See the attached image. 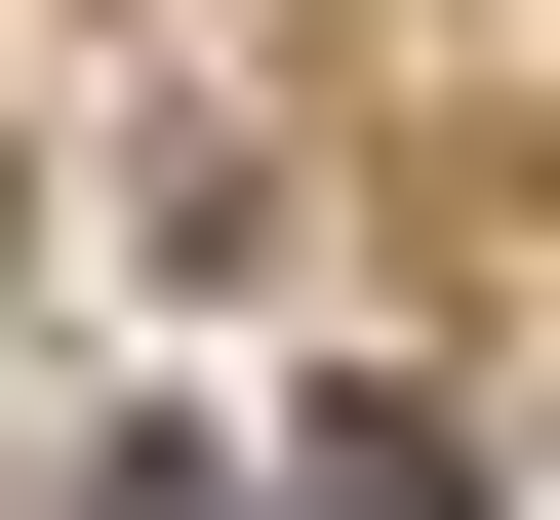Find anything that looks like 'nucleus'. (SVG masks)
<instances>
[{"label": "nucleus", "instance_id": "obj_1", "mask_svg": "<svg viewBox=\"0 0 560 520\" xmlns=\"http://www.w3.org/2000/svg\"><path fill=\"white\" fill-rule=\"evenodd\" d=\"M320 520H480V440L441 401H320Z\"/></svg>", "mask_w": 560, "mask_h": 520}]
</instances>
